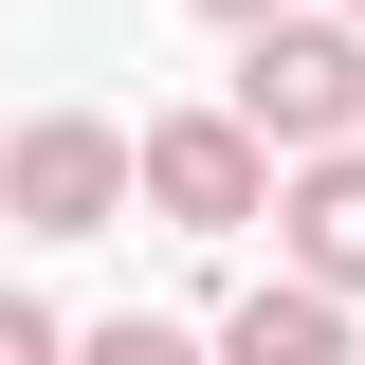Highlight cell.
<instances>
[{
  "instance_id": "5b68a950",
  "label": "cell",
  "mask_w": 365,
  "mask_h": 365,
  "mask_svg": "<svg viewBox=\"0 0 365 365\" xmlns=\"http://www.w3.org/2000/svg\"><path fill=\"white\" fill-rule=\"evenodd\" d=\"M220 347L237 365H329V347H347V292H329V274H274V292L220 311Z\"/></svg>"
},
{
  "instance_id": "8992f818",
  "label": "cell",
  "mask_w": 365,
  "mask_h": 365,
  "mask_svg": "<svg viewBox=\"0 0 365 365\" xmlns=\"http://www.w3.org/2000/svg\"><path fill=\"white\" fill-rule=\"evenodd\" d=\"M55 347V311H37V292H0V365H37Z\"/></svg>"
},
{
  "instance_id": "6da1fadb",
  "label": "cell",
  "mask_w": 365,
  "mask_h": 365,
  "mask_svg": "<svg viewBox=\"0 0 365 365\" xmlns=\"http://www.w3.org/2000/svg\"><path fill=\"white\" fill-rule=\"evenodd\" d=\"M237 128L292 165V146H347L365 128V19H237Z\"/></svg>"
},
{
  "instance_id": "ba28073f",
  "label": "cell",
  "mask_w": 365,
  "mask_h": 365,
  "mask_svg": "<svg viewBox=\"0 0 365 365\" xmlns=\"http://www.w3.org/2000/svg\"><path fill=\"white\" fill-rule=\"evenodd\" d=\"M347 19H365V0H347Z\"/></svg>"
},
{
  "instance_id": "7a4b0ae2",
  "label": "cell",
  "mask_w": 365,
  "mask_h": 365,
  "mask_svg": "<svg viewBox=\"0 0 365 365\" xmlns=\"http://www.w3.org/2000/svg\"><path fill=\"white\" fill-rule=\"evenodd\" d=\"M128 201H146L165 237H237V220L274 201V146L237 128V110H165V128L128 146Z\"/></svg>"
},
{
  "instance_id": "3957f363",
  "label": "cell",
  "mask_w": 365,
  "mask_h": 365,
  "mask_svg": "<svg viewBox=\"0 0 365 365\" xmlns=\"http://www.w3.org/2000/svg\"><path fill=\"white\" fill-rule=\"evenodd\" d=\"M0 220H19V237H110V220H128V128L37 110V128L0 146Z\"/></svg>"
},
{
  "instance_id": "277c9868",
  "label": "cell",
  "mask_w": 365,
  "mask_h": 365,
  "mask_svg": "<svg viewBox=\"0 0 365 365\" xmlns=\"http://www.w3.org/2000/svg\"><path fill=\"white\" fill-rule=\"evenodd\" d=\"M256 220L292 237V274H329V292H365V128H347V146H292V182H274Z\"/></svg>"
},
{
  "instance_id": "52a82bcc",
  "label": "cell",
  "mask_w": 365,
  "mask_h": 365,
  "mask_svg": "<svg viewBox=\"0 0 365 365\" xmlns=\"http://www.w3.org/2000/svg\"><path fill=\"white\" fill-rule=\"evenodd\" d=\"M201 19H220V37H237V19H274V0H201Z\"/></svg>"
}]
</instances>
